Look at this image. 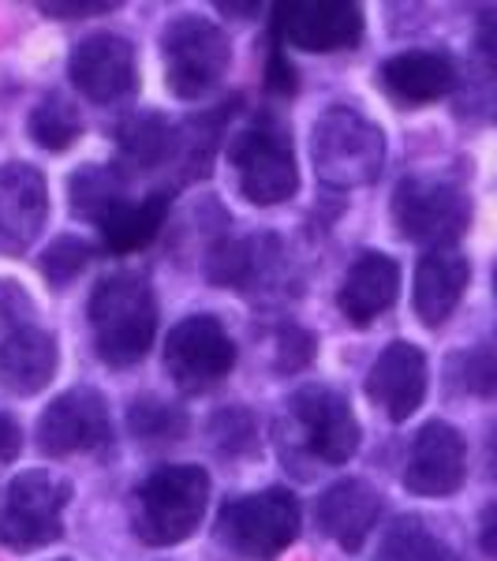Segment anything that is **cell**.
<instances>
[{
  "label": "cell",
  "mask_w": 497,
  "mask_h": 561,
  "mask_svg": "<svg viewBox=\"0 0 497 561\" xmlns=\"http://www.w3.org/2000/svg\"><path fill=\"white\" fill-rule=\"evenodd\" d=\"M128 198V176L116 165H86L71 176V210L102 225Z\"/></svg>",
  "instance_id": "24"
},
{
  "label": "cell",
  "mask_w": 497,
  "mask_h": 561,
  "mask_svg": "<svg viewBox=\"0 0 497 561\" xmlns=\"http://www.w3.org/2000/svg\"><path fill=\"white\" fill-rule=\"evenodd\" d=\"M314 359V337L300 325H285L281 333H277V359L274 367L281 370V375H296V370H303L307 364Z\"/></svg>",
  "instance_id": "30"
},
{
  "label": "cell",
  "mask_w": 497,
  "mask_h": 561,
  "mask_svg": "<svg viewBox=\"0 0 497 561\" xmlns=\"http://www.w3.org/2000/svg\"><path fill=\"white\" fill-rule=\"evenodd\" d=\"M475 53L486 68L497 71V8H483L475 20Z\"/></svg>",
  "instance_id": "33"
},
{
  "label": "cell",
  "mask_w": 497,
  "mask_h": 561,
  "mask_svg": "<svg viewBox=\"0 0 497 561\" xmlns=\"http://www.w3.org/2000/svg\"><path fill=\"white\" fill-rule=\"evenodd\" d=\"M396 288H401V266L390 255H382V251H363L348 266L337 304L351 325H367L385 307H393Z\"/></svg>",
  "instance_id": "19"
},
{
  "label": "cell",
  "mask_w": 497,
  "mask_h": 561,
  "mask_svg": "<svg viewBox=\"0 0 497 561\" xmlns=\"http://www.w3.org/2000/svg\"><path fill=\"white\" fill-rule=\"evenodd\" d=\"M68 76L79 94L94 105H120L128 102L139 87V71H135V49L120 34H90L71 53Z\"/></svg>",
  "instance_id": "11"
},
{
  "label": "cell",
  "mask_w": 497,
  "mask_h": 561,
  "mask_svg": "<svg viewBox=\"0 0 497 561\" xmlns=\"http://www.w3.org/2000/svg\"><path fill=\"white\" fill-rule=\"evenodd\" d=\"M26 128H31L38 147L68 150L71 142L79 139V131H83V116H79V108L71 105L65 94H45L42 102L31 108Z\"/></svg>",
  "instance_id": "25"
},
{
  "label": "cell",
  "mask_w": 497,
  "mask_h": 561,
  "mask_svg": "<svg viewBox=\"0 0 497 561\" xmlns=\"http://www.w3.org/2000/svg\"><path fill=\"white\" fill-rule=\"evenodd\" d=\"M23 446V434L20 427H15L8 415H0V465H8V460H15V454H20Z\"/></svg>",
  "instance_id": "35"
},
{
  "label": "cell",
  "mask_w": 497,
  "mask_h": 561,
  "mask_svg": "<svg viewBox=\"0 0 497 561\" xmlns=\"http://www.w3.org/2000/svg\"><path fill=\"white\" fill-rule=\"evenodd\" d=\"M467 472V446L464 434L449 423H427L412 442L408 468H404V486L419 497H449L460 491Z\"/></svg>",
  "instance_id": "14"
},
{
  "label": "cell",
  "mask_w": 497,
  "mask_h": 561,
  "mask_svg": "<svg viewBox=\"0 0 497 561\" xmlns=\"http://www.w3.org/2000/svg\"><path fill=\"white\" fill-rule=\"evenodd\" d=\"M210 502V476L198 465H169L135 491V536L150 547L184 542L203 524Z\"/></svg>",
  "instance_id": "2"
},
{
  "label": "cell",
  "mask_w": 497,
  "mask_h": 561,
  "mask_svg": "<svg viewBox=\"0 0 497 561\" xmlns=\"http://www.w3.org/2000/svg\"><path fill=\"white\" fill-rule=\"evenodd\" d=\"M262 87L274 98H292L296 87H300V71L285 57V42L277 34H269V57H266V71H262Z\"/></svg>",
  "instance_id": "29"
},
{
  "label": "cell",
  "mask_w": 497,
  "mask_h": 561,
  "mask_svg": "<svg viewBox=\"0 0 497 561\" xmlns=\"http://www.w3.org/2000/svg\"><path fill=\"white\" fill-rule=\"evenodd\" d=\"M367 397L378 404L390 420L404 423L427 397V356L408 341L385 345L367 375Z\"/></svg>",
  "instance_id": "16"
},
{
  "label": "cell",
  "mask_w": 497,
  "mask_h": 561,
  "mask_svg": "<svg viewBox=\"0 0 497 561\" xmlns=\"http://www.w3.org/2000/svg\"><path fill=\"white\" fill-rule=\"evenodd\" d=\"M169 217V192H150L147 198H124L97 229L113 255H131L158 237Z\"/></svg>",
  "instance_id": "22"
},
{
  "label": "cell",
  "mask_w": 497,
  "mask_h": 561,
  "mask_svg": "<svg viewBox=\"0 0 497 561\" xmlns=\"http://www.w3.org/2000/svg\"><path fill=\"white\" fill-rule=\"evenodd\" d=\"M236 364V345L213 314H192L169 333L165 370L184 393H206Z\"/></svg>",
  "instance_id": "9"
},
{
  "label": "cell",
  "mask_w": 497,
  "mask_h": 561,
  "mask_svg": "<svg viewBox=\"0 0 497 561\" xmlns=\"http://www.w3.org/2000/svg\"><path fill=\"white\" fill-rule=\"evenodd\" d=\"M57 375V341L38 325H23L0 345V386L8 393L31 397Z\"/></svg>",
  "instance_id": "21"
},
{
  "label": "cell",
  "mask_w": 497,
  "mask_h": 561,
  "mask_svg": "<svg viewBox=\"0 0 497 561\" xmlns=\"http://www.w3.org/2000/svg\"><path fill=\"white\" fill-rule=\"evenodd\" d=\"M494 293H497V270H494Z\"/></svg>",
  "instance_id": "38"
},
{
  "label": "cell",
  "mask_w": 497,
  "mask_h": 561,
  "mask_svg": "<svg viewBox=\"0 0 497 561\" xmlns=\"http://www.w3.org/2000/svg\"><path fill=\"white\" fill-rule=\"evenodd\" d=\"M113 0H42V12L53 20H79V15H105L113 12Z\"/></svg>",
  "instance_id": "34"
},
{
  "label": "cell",
  "mask_w": 497,
  "mask_h": 561,
  "mask_svg": "<svg viewBox=\"0 0 497 561\" xmlns=\"http://www.w3.org/2000/svg\"><path fill=\"white\" fill-rule=\"evenodd\" d=\"M382 513V494L367 479H340L319 497V524L337 547L356 554Z\"/></svg>",
  "instance_id": "17"
},
{
  "label": "cell",
  "mask_w": 497,
  "mask_h": 561,
  "mask_svg": "<svg viewBox=\"0 0 497 561\" xmlns=\"http://www.w3.org/2000/svg\"><path fill=\"white\" fill-rule=\"evenodd\" d=\"M269 34L296 45L303 53H337L351 49L363 38V8L351 0H296L277 4Z\"/></svg>",
  "instance_id": "10"
},
{
  "label": "cell",
  "mask_w": 497,
  "mask_h": 561,
  "mask_svg": "<svg viewBox=\"0 0 497 561\" xmlns=\"http://www.w3.org/2000/svg\"><path fill=\"white\" fill-rule=\"evenodd\" d=\"M464 386L475 397H497V345L475 348L464 356Z\"/></svg>",
  "instance_id": "31"
},
{
  "label": "cell",
  "mask_w": 497,
  "mask_h": 561,
  "mask_svg": "<svg viewBox=\"0 0 497 561\" xmlns=\"http://www.w3.org/2000/svg\"><path fill=\"white\" fill-rule=\"evenodd\" d=\"M311 158L330 187H363L385 165V135L356 108H325L311 135Z\"/></svg>",
  "instance_id": "3"
},
{
  "label": "cell",
  "mask_w": 497,
  "mask_h": 561,
  "mask_svg": "<svg viewBox=\"0 0 497 561\" xmlns=\"http://www.w3.org/2000/svg\"><path fill=\"white\" fill-rule=\"evenodd\" d=\"M120 147V165L131 173H150V169L173 165L176 158V128L161 113H139L116 131Z\"/></svg>",
  "instance_id": "23"
},
{
  "label": "cell",
  "mask_w": 497,
  "mask_h": 561,
  "mask_svg": "<svg viewBox=\"0 0 497 561\" xmlns=\"http://www.w3.org/2000/svg\"><path fill=\"white\" fill-rule=\"evenodd\" d=\"M71 497V483L53 472H23L8 483L4 502H0V542L12 550H38L60 539L65 513Z\"/></svg>",
  "instance_id": "8"
},
{
  "label": "cell",
  "mask_w": 497,
  "mask_h": 561,
  "mask_svg": "<svg viewBox=\"0 0 497 561\" xmlns=\"http://www.w3.org/2000/svg\"><path fill=\"white\" fill-rule=\"evenodd\" d=\"M467 288V259L449 251H430L415 266V293L412 307L419 314L423 325H441L449 314L456 311V304L464 300Z\"/></svg>",
  "instance_id": "20"
},
{
  "label": "cell",
  "mask_w": 497,
  "mask_h": 561,
  "mask_svg": "<svg viewBox=\"0 0 497 561\" xmlns=\"http://www.w3.org/2000/svg\"><path fill=\"white\" fill-rule=\"evenodd\" d=\"M45 214L49 195L38 169L23 161L0 165V255H23L38 240Z\"/></svg>",
  "instance_id": "15"
},
{
  "label": "cell",
  "mask_w": 497,
  "mask_h": 561,
  "mask_svg": "<svg viewBox=\"0 0 497 561\" xmlns=\"http://www.w3.org/2000/svg\"><path fill=\"white\" fill-rule=\"evenodd\" d=\"M478 547H483L486 558L497 561V505L483 513V528H478Z\"/></svg>",
  "instance_id": "36"
},
{
  "label": "cell",
  "mask_w": 497,
  "mask_h": 561,
  "mask_svg": "<svg viewBox=\"0 0 497 561\" xmlns=\"http://www.w3.org/2000/svg\"><path fill=\"white\" fill-rule=\"evenodd\" d=\"M382 561H456V554L434 539L419 517H401L382 542Z\"/></svg>",
  "instance_id": "26"
},
{
  "label": "cell",
  "mask_w": 497,
  "mask_h": 561,
  "mask_svg": "<svg viewBox=\"0 0 497 561\" xmlns=\"http://www.w3.org/2000/svg\"><path fill=\"white\" fill-rule=\"evenodd\" d=\"M94 259V248L79 237H57L42 255V274L53 288H68Z\"/></svg>",
  "instance_id": "28"
},
{
  "label": "cell",
  "mask_w": 497,
  "mask_h": 561,
  "mask_svg": "<svg viewBox=\"0 0 497 561\" xmlns=\"http://www.w3.org/2000/svg\"><path fill=\"white\" fill-rule=\"evenodd\" d=\"M217 536L240 558L269 561L288 550L300 536V502L285 486L236 497L221 510Z\"/></svg>",
  "instance_id": "5"
},
{
  "label": "cell",
  "mask_w": 497,
  "mask_h": 561,
  "mask_svg": "<svg viewBox=\"0 0 497 561\" xmlns=\"http://www.w3.org/2000/svg\"><path fill=\"white\" fill-rule=\"evenodd\" d=\"M60 561H68V558H60Z\"/></svg>",
  "instance_id": "39"
},
{
  "label": "cell",
  "mask_w": 497,
  "mask_h": 561,
  "mask_svg": "<svg viewBox=\"0 0 497 561\" xmlns=\"http://www.w3.org/2000/svg\"><path fill=\"white\" fill-rule=\"evenodd\" d=\"M108 438V409L97 389H68L38 420V449L45 457L90 454Z\"/></svg>",
  "instance_id": "12"
},
{
  "label": "cell",
  "mask_w": 497,
  "mask_h": 561,
  "mask_svg": "<svg viewBox=\"0 0 497 561\" xmlns=\"http://www.w3.org/2000/svg\"><path fill=\"white\" fill-rule=\"evenodd\" d=\"M90 330L94 348L108 367H131L153 345L158 304L139 274L105 277L90 296Z\"/></svg>",
  "instance_id": "1"
},
{
  "label": "cell",
  "mask_w": 497,
  "mask_h": 561,
  "mask_svg": "<svg viewBox=\"0 0 497 561\" xmlns=\"http://www.w3.org/2000/svg\"><path fill=\"white\" fill-rule=\"evenodd\" d=\"M382 90L390 98L404 105H427L446 98L456 87V68L446 53H430V49H408L401 57L385 60L382 71Z\"/></svg>",
  "instance_id": "18"
},
{
  "label": "cell",
  "mask_w": 497,
  "mask_h": 561,
  "mask_svg": "<svg viewBox=\"0 0 497 561\" xmlns=\"http://www.w3.org/2000/svg\"><path fill=\"white\" fill-rule=\"evenodd\" d=\"M128 423L139 442H180L187 434V415L169 401L158 397H142L131 404Z\"/></svg>",
  "instance_id": "27"
},
{
  "label": "cell",
  "mask_w": 497,
  "mask_h": 561,
  "mask_svg": "<svg viewBox=\"0 0 497 561\" xmlns=\"http://www.w3.org/2000/svg\"><path fill=\"white\" fill-rule=\"evenodd\" d=\"M229 161L240 173V192L255 206H277L300 187V169H296L288 128L269 113L255 116L247 128L232 135Z\"/></svg>",
  "instance_id": "4"
},
{
  "label": "cell",
  "mask_w": 497,
  "mask_h": 561,
  "mask_svg": "<svg viewBox=\"0 0 497 561\" xmlns=\"http://www.w3.org/2000/svg\"><path fill=\"white\" fill-rule=\"evenodd\" d=\"M486 472L497 479V427L490 438H486Z\"/></svg>",
  "instance_id": "37"
},
{
  "label": "cell",
  "mask_w": 497,
  "mask_h": 561,
  "mask_svg": "<svg viewBox=\"0 0 497 561\" xmlns=\"http://www.w3.org/2000/svg\"><path fill=\"white\" fill-rule=\"evenodd\" d=\"M26 314H31V296H26L15 280H0V345H4L15 330L31 325Z\"/></svg>",
  "instance_id": "32"
},
{
  "label": "cell",
  "mask_w": 497,
  "mask_h": 561,
  "mask_svg": "<svg viewBox=\"0 0 497 561\" xmlns=\"http://www.w3.org/2000/svg\"><path fill=\"white\" fill-rule=\"evenodd\" d=\"M472 221V203L456 184L408 176L393 192V225L404 240L430 251H449Z\"/></svg>",
  "instance_id": "7"
},
{
  "label": "cell",
  "mask_w": 497,
  "mask_h": 561,
  "mask_svg": "<svg viewBox=\"0 0 497 561\" xmlns=\"http://www.w3.org/2000/svg\"><path fill=\"white\" fill-rule=\"evenodd\" d=\"M292 415L300 420L307 449L322 465H345L359 449V423L351 415L348 401L330 386H303L292 397Z\"/></svg>",
  "instance_id": "13"
},
{
  "label": "cell",
  "mask_w": 497,
  "mask_h": 561,
  "mask_svg": "<svg viewBox=\"0 0 497 561\" xmlns=\"http://www.w3.org/2000/svg\"><path fill=\"white\" fill-rule=\"evenodd\" d=\"M161 53H165V83L184 102L210 94L232 65V45L224 31L203 15H180L169 23Z\"/></svg>",
  "instance_id": "6"
}]
</instances>
